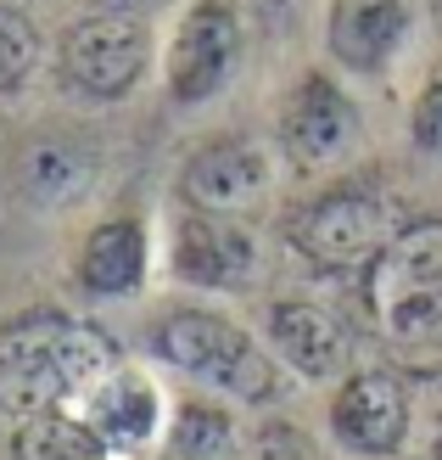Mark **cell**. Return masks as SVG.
Returning a JSON list of instances; mask_svg holds the SVG:
<instances>
[{
    "instance_id": "obj_23",
    "label": "cell",
    "mask_w": 442,
    "mask_h": 460,
    "mask_svg": "<svg viewBox=\"0 0 442 460\" xmlns=\"http://www.w3.org/2000/svg\"><path fill=\"white\" fill-rule=\"evenodd\" d=\"M437 29H442V0H437Z\"/></svg>"
},
{
    "instance_id": "obj_17",
    "label": "cell",
    "mask_w": 442,
    "mask_h": 460,
    "mask_svg": "<svg viewBox=\"0 0 442 460\" xmlns=\"http://www.w3.org/2000/svg\"><path fill=\"white\" fill-rule=\"evenodd\" d=\"M12 460H107L96 432L84 427L79 410H45L22 416L12 432Z\"/></svg>"
},
{
    "instance_id": "obj_24",
    "label": "cell",
    "mask_w": 442,
    "mask_h": 460,
    "mask_svg": "<svg viewBox=\"0 0 442 460\" xmlns=\"http://www.w3.org/2000/svg\"><path fill=\"white\" fill-rule=\"evenodd\" d=\"M437 382H442V376H437ZM437 416H442V394H437Z\"/></svg>"
},
{
    "instance_id": "obj_8",
    "label": "cell",
    "mask_w": 442,
    "mask_h": 460,
    "mask_svg": "<svg viewBox=\"0 0 442 460\" xmlns=\"http://www.w3.org/2000/svg\"><path fill=\"white\" fill-rule=\"evenodd\" d=\"M269 191H274V152L258 135H213L179 169V197L207 214L241 219L252 208H264Z\"/></svg>"
},
{
    "instance_id": "obj_9",
    "label": "cell",
    "mask_w": 442,
    "mask_h": 460,
    "mask_svg": "<svg viewBox=\"0 0 442 460\" xmlns=\"http://www.w3.org/2000/svg\"><path fill=\"white\" fill-rule=\"evenodd\" d=\"M409 382L392 365H364L347 371V382L331 399V432L342 449H353L359 460H398L409 438Z\"/></svg>"
},
{
    "instance_id": "obj_21",
    "label": "cell",
    "mask_w": 442,
    "mask_h": 460,
    "mask_svg": "<svg viewBox=\"0 0 442 460\" xmlns=\"http://www.w3.org/2000/svg\"><path fill=\"white\" fill-rule=\"evenodd\" d=\"M96 12H124V17H152V12H162L169 0H90Z\"/></svg>"
},
{
    "instance_id": "obj_15",
    "label": "cell",
    "mask_w": 442,
    "mask_h": 460,
    "mask_svg": "<svg viewBox=\"0 0 442 460\" xmlns=\"http://www.w3.org/2000/svg\"><path fill=\"white\" fill-rule=\"evenodd\" d=\"M146 259H152V242H146V225L141 219H101L90 236L79 242V259L74 275L90 297H124L146 281Z\"/></svg>"
},
{
    "instance_id": "obj_18",
    "label": "cell",
    "mask_w": 442,
    "mask_h": 460,
    "mask_svg": "<svg viewBox=\"0 0 442 460\" xmlns=\"http://www.w3.org/2000/svg\"><path fill=\"white\" fill-rule=\"evenodd\" d=\"M45 62V40L34 29V17L12 6V0H0V96H12L22 90Z\"/></svg>"
},
{
    "instance_id": "obj_6",
    "label": "cell",
    "mask_w": 442,
    "mask_h": 460,
    "mask_svg": "<svg viewBox=\"0 0 442 460\" xmlns=\"http://www.w3.org/2000/svg\"><path fill=\"white\" fill-rule=\"evenodd\" d=\"M364 135V119H359V102L331 79V74H302L286 96H281V112H274V146L291 169L302 174H319L342 164L347 152L359 146Z\"/></svg>"
},
{
    "instance_id": "obj_10",
    "label": "cell",
    "mask_w": 442,
    "mask_h": 460,
    "mask_svg": "<svg viewBox=\"0 0 442 460\" xmlns=\"http://www.w3.org/2000/svg\"><path fill=\"white\" fill-rule=\"evenodd\" d=\"M169 270L174 281L202 287V292H236L252 281L258 270V242L252 230L230 214H207V208H185L174 214V236H169Z\"/></svg>"
},
{
    "instance_id": "obj_3",
    "label": "cell",
    "mask_w": 442,
    "mask_h": 460,
    "mask_svg": "<svg viewBox=\"0 0 442 460\" xmlns=\"http://www.w3.org/2000/svg\"><path fill=\"white\" fill-rule=\"evenodd\" d=\"M152 354L174 371L196 376L219 394L241 404H281L286 399V365L274 349H264L258 337L236 320H224L213 309H174L152 320Z\"/></svg>"
},
{
    "instance_id": "obj_4",
    "label": "cell",
    "mask_w": 442,
    "mask_h": 460,
    "mask_svg": "<svg viewBox=\"0 0 442 460\" xmlns=\"http://www.w3.org/2000/svg\"><path fill=\"white\" fill-rule=\"evenodd\" d=\"M409 219L392 208L376 186H331L291 214L286 236L314 270L331 275H364L381 259V247L398 236Z\"/></svg>"
},
{
    "instance_id": "obj_16",
    "label": "cell",
    "mask_w": 442,
    "mask_h": 460,
    "mask_svg": "<svg viewBox=\"0 0 442 460\" xmlns=\"http://www.w3.org/2000/svg\"><path fill=\"white\" fill-rule=\"evenodd\" d=\"M157 460H247L241 438H236V421L224 416L219 404H179V416L162 432V455Z\"/></svg>"
},
{
    "instance_id": "obj_7",
    "label": "cell",
    "mask_w": 442,
    "mask_h": 460,
    "mask_svg": "<svg viewBox=\"0 0 442 460\" xmlns=\"http://www.w3.org/2000/svg\"><path fill=\"white\" fill-rule=\"evenodd\" d=\"M241 67V12L230 0H196L162 51V84L179 107H202Z\"/></svg>"
},
{
    "instance_id": "obj_19",
    "label": "cell",
    "mask_w": 442,
    "mask_h": 460,
    "mask_svg": "<svg viewBox=\"0 0 442 460\" xmlns=\"http://www.w3.org/2000/svg\"><path fill=\"white\" fill-rule=\"evenodd\" d=\"M409 141H414V152L442 157V62L426 74V84L414 90V107H409Z\"/></svg>"
},
{
    "instance_id": "obj_14",
    "label": "cell",
    "mask_w": 442,
    "mask_h": 460,
    "mask_svg": "<svg viewBox=\"0 0 442 460\" xmlns=\"http://www.w3.org/2000/svg\"><path fill=\"white\" fill-rule=\"evenodd\" d=\"M269 342H274V354H281V365H291V371L308 376V382H331L353 365L342 320L325 304H308V297L269 304Z\"/></svg>"
},
{
    "instance_id": "obj_12",
    "label": "cell",
    "mask_w": 442,
    "mask_h": 460,
    "mask_svg": "<svg viewBox=\"0 0 442 460\" xmlns=\"http://www.w3.org/2000/svg\"><path fill=\"white\" fill-rule=\"evenodd\" d=\"M101 174L96 146L74 129H34L12 157V180L34 208H74Z\"/></svg>"
},
{
    "instance_id": "obj_11",
    "label": "cell",
    "mask_w": 442,
    "mask_h": 460,
    "mask_svg": "<svg viewBox=\"0 0 442 460\" xmlns=\"http://www.w3.org/2000/svg\"><path fill=\"white\" fill-rule=\"evenodd\" d=\"M74 410L84 416V427L96 432L107 460H146L152 444L162 438V394H157L152 376L129 371V365L101 376Z\"/></svg>"
},
{
    "instance_id": "obj_2",
    "label": "cell",
    "mask_w": 442,
    "mask_h": 460,
    "mask_svg": "<svg viewBox=\"0 0 442 460\" xmlns=\"http://www.w3.org/2000/svg\"><path fill=\"white\" fill-rule=\"evenodd\" d=\"M118 349L101 326L62 309H34L0 326V410L6 416H45L74 410L101 376L118 371Z\"/></svg>"
},
{
    "instance_id": "obj_22",
    "label": "cell",
    "mask_w": 442,
    "mask_h": 460,
    "mask_svg": "<svg viewBox=\"0 0 442 460\" xmlns=\"http://www.w3.org/2000/svg\"><path fill=\"white\" fill-rule=\"evenodd\" d=\"M431 460H442V438H437V444H431Z\"/></svg>"
},
{
    "instance_id": "obj_5",
    "label": "cell",
    "mask_w": 442,
    "mask_h": 460,
    "mask_svg": "<svg viewBox=\"0 0 442 460\" xmlns=\"http://www.w3.org/2000/svg\"><path fill=\"white\" fill-rule=\"evenodd\" d=\"M152 22L124 12H84L56 40V79L84 102H124L152 74Z\"/></svg>"
},
{
    "instance_id": "obj_25",
    "label": "cell",
    "mask_w": 442,
    "mask_h": 460,
    "mask_svg": "<svg viewBox=\"0 0 442 460\" xmlns=\"http://www.w3.org/2000/svg\"><path fill=\"white\" fill-rule=\"evenodd\" d=\"M274 6H281V0H274Z\"/></svg>"
},
{
    "instance_id": "obj_1",
    "label": "cell",
    "mask_w": 442,
    "mask_h": 460,
    "mask_svg": "<svg viewBox=\"0 0 442 460\" xmlns=\"http://www.w3.org/2000/svg\"><path fill=\"white\" fill-rule=\"evenodd\" d=\"M359 314L403 376H442V219H409L359 275Z\"/></svg>"
},
{
    "instance_id": "obj_26",
    "label": "cell",
    "mask_w": 442,
    "mask_h": 460,
    "mask_svg": "<svg viewBox=\"0 0 442 460\" xmlns=\"http://www.w3.org/2000/svg\"><path fill=\"white\" fill-rule=\"evenodd\" d=\"M426 460H431V455H426Z\"/></svg>"
},
{
    "instance_id": "obj_20",
    "label": "cell",
    "mask_w": 442,
    "mask_h": 460,
    "mask_svg": "<svg viewBox=\"0 0 442 460\" xmlns=\"http://www.w3.org/2000/svg\"><path fill=\"white\" fill-rule=\"evenodd\" d=\"M247 460H325L314 449V438H302L291 421H264L247 438Z\"/></svg>"
},
{
    "instance_id": "obj_13",
    "label": "cell",
    "mask_w": 442,
    "mask_h": 460,
    "mask_svg": "<svg viewBox=\"0 0 442 460\" xmlns=\"http://www.w3.org/2000/svg\"><path fill=\"white\" fill-rule=\"evenodd\" d=\"M409 40L403 0H331L325 12V45L347 74H386Z\"/></svg>"
}]
</instances>
